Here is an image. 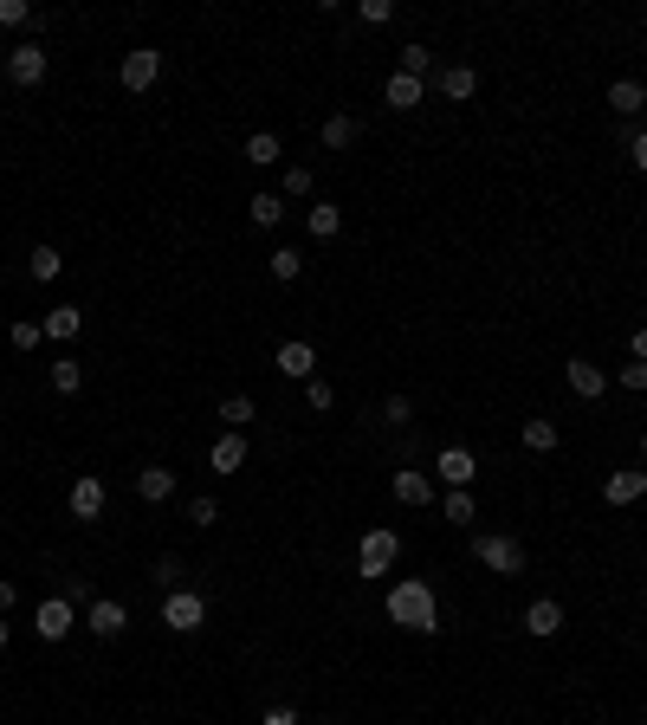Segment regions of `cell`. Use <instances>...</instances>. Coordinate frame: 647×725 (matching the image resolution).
I'll return each mask as SVG.
<instances>
[{"label": "cell", "instance_id": "obj_1", "mask_svg": "<svg viewBox=\"0 0 647 725\" xmlns=\"http://www.w3.org/2000/svg\"><path fill=\"white\" fill-rule=\"evenodd\" d=\"M382 609H389V622L408 628V635H434L440 628V603H434L428 577H395L389 596H382Z\"/></svg>", "mask_w": 647, "mask_h": 725}, {"label": "cell", "instance_id": "obj_2", "mask_svg": "<svg viewBox=\"0 0 647 725\" xmlns=\"http://www.w3.org/2000/svg\"><path fill=\"white\" fill-rule=\"evenodd\" d=\"M395 557H402V538H395L389 525L363 531V544H356V577H363V583L389 577V570H395Z\"/></svg>", "mask_w": 647, "mask_h": 725}, {"label": "cell", "instance_id": "obj_3", "mask_svg": "<svg viewBox=\"0 0 647 725\" xmlns=\"http://www.w3.org/2000/svg\"><path fill=\"white\" fill-rule=\"evenodd\" d=\"M473 564H486L492 577H518L525 570V544L505 531H473Z\"/></svg>", "mask_w": 647, "mask_h": 725}, {"label": "cell", "instance_id": "obj_4", "mask_svg": "<svg viewBox=\"0 0 647 725\" xmlns=\"http://www.w3.org/2000/svg\"><path fill=\"white\" fill-rule=\"evenodd\" d=\"M162 622H169V635H195V628L208 622V596L201 590H169L162 596Z\"/></svg>", "mask_w": 647, "mask_h": 725}, {"label": "cell", "instance_id": "obj_5", "mask_svg": "<svg viewBox=\"0 0 647 725\" xmlns=\"http://www.w3.org/2000/svg\"><path fill=\"white\" fill-rule=\"evenodd\" d=\"M434 473L447 480V492H473V480H479V454L453 441V447H440V454H434Z\"/></svg>", "mask_w": 647, "mask_h": 725}, {"label": "cell", "instance_id": "obj_6", "mask_svg": "<svg viewBox=\"0 0 647 725\" xmlns=\"http://www.w3.org/2000/svg\"><path fill=\"white\" fill-rule=\"evenodd\" d=\"M162 78V52L156 46H130L123 52V65H117V85L123 91H149Z\"/></svg>", "mask_w": 647, "mask_h": 725}, {"label": "cell", "instance_id": "obj_7", "mask_svg": "<svg viewBox=\"0 0 647 725\" xmlns=\"http://www.w3.org/2000/svg\"><path fill=\"white\" fill-rule=\"evenodd\" d=\"M104 505H110L104 480H98V473H78V480H72V492H65V512H72L78 525H91V518H104Z\"/></svg>", "mask_w": 647, "mask_h": 725}, {"label": "cell", "instance_id": "obj_8", "mask_svg": "<svg viewBox=\"0 0 647 725\" xmlns=\"http://www.w3.org/2000/svg\"><path fill=\"white\" fill-rule=\"evenodd\" d=\"M78 622H85V615H78L72 603H65V596H46V603L33 609V635H39V641H65Z\"/></svg>", "mask_w": 647, "mask_h": 725}, {"label": "cell", "instance_id": "obj_9", "mask_svg": "<svg viewBox=\"0 0 647 725\" xmlns=\"http://www.w3.org/2000/svg\"><path fill=\"white\" fill-rule=\"evenodd\" d=\"M46 46H33V39H26V46H13L7 52V85H20V91H33V85H46Z\"/></svg>", "mask_w": 647, "mask_h": 725}, {"label": "cell", "instance_id": "obj_10", "mask_svg": "<svg viewBox=\"0 0 647 725\" xmlns=\"http://www.w3.org/2000/svg\"><path fill=\"white\" fill-rule=\"evenodd\" d=\"M563 382H570V395H583V402L609 395V369L589 363V357H570V363H563Z\"/></svg>", "mask_w": 647, "mask_h": 725}, {"label": "cell", "instance_id": "obj_11", "mask_svg": "<svg viewBox=\"0 0 647 725\" xmlns=\"http://www.w3.org/2000/svg\"><path fill=\"white\" fill-rule=\"evenodd\" d=\"M85 628H91V635H98V641H117L123 628H130V609H123L117 596H98V603L85 609Z\"/></svg>", "mask_w": 647, "mask_h": 725}, {"label": "cell", "instance_id": "obj_12", "mask_svg": "<svg viewBox=\"0 0 647 725\" xmlns=\"http://www.w3.org/2000/svg\"><path fill=\"white\" fill-rule=\"evenodd\" d=\"M602 499L609 505H641L647 499V467H615L609 480H602Z\"/></svg>", "mask_w": 647, "mask_h": 725}, {"label": "cell", "instance_id": "obj_13", "mask_svg": "<svg viewBox=\"0 0 647 725\" xmlns=\"http://www.w3.org/2000/svg\"><path fill=\"white\" fill-rule=\"evenodd\" d=\"M272 363H279V376H292V382H311V376H318V350H311L305 337L279 344V350H272Z\"/></svg>", "mask_w": 647, "mask_h": 725}, {"label": "cell", "instance_id": "obj_14", "mask_svg": "<svg viewBox=\"0 0 647 725\" xmlns=\"http://www.w3.org/2000/svg\"><path fill=\"white\" fill-rule=\"evenodd\" d=\"M208 467L227 480V473H240L246 467V434H233V428H220L214 434V447H208Z\"/></svg>", "mask_w": 647, "mask_h": 725}, {"label": "cell", "instance_id": "obj_15", "mask_svg": "<svg viewBox=\"0 0 647 725\" xmlns=\"http://www.w3.org/2000/svg\"><path fill=\"white\" fill-rule=\"evenodd\" d=\"M136 499L143 505H169L175 499V467H136Z\"/></svg>", "mask_w": 647, "mask_h": 725}, {"label": "cell", "instance_id": "obj_16", "mask_svg": "<svg viewBox=\"0 0 647 725\" xmlns=\"http://www.w3.org/2000/svg\"><path fill=\"white\" fill-rule=\"evenodd\" d=\"M434 85H440V98H447V104H466L479 91V72H473V65H440Z\"/></svg>", "mask_w": 647, "mask_h": 725}, {"label": "cell", "instance_id": "obj_17", "mask_svg": "<svg viewBox=\"0 0 647 725\" xmlns=\"http://www.w3.org/2000/svg\"><path fill=\"white\" fill-rule=\"evenodd\" d=\"M518 622H525V635L531 641H550L563 628V603H550V596H538V603H531L525 615H518Z\"/></svg>", "mask_w": 647, "mask_h": 725}, {"label": "cell", "instance_id": "obj_18", "mask_svg": "<svg viewBox=\"0 0 647 725\" xmlns=\"http://www.w3.org/2000/svg\"><path fill=\"white\" fill-rule=\"evenodd\" d=\"M39 331H46L52 344H72V337L85 331V311H78V305H52L46 318H39Z\"/></svg>", "mask_w": 647, "mask_h": 725}, {"label": "cell", "instance_id": "obj_19", "mask_svg": "<svg viewBox=\"0 0 647 725\" xmlns=\"http://www.w3.org/2000/svg\"><path fill=\"white\" fill-rule=\"evenodd\" d=\"M382 104H389V111H415V104H428V85L408 78V72H395L389 85H382Z\"/></svg>", "mask_w": 647, "mask_h": 725}, {"label": "cell", "instance_id": "obj_20", "mask_svg": "<svg viewBox=\"0 0 647 725\" xmlns=\"http://www.w3.org/2000/svg\"><path fill=\"white\" fill-rule=\"evenodd\" d=\"M609 111L615 117H641L647 111V85H641V78H615V85H609Z\"/></svg>", "mask_w": 647, "mask_h": 725}, {"label": "cell", "instance_id": "obj_21", "mask_svg": "<svg viewBox=\"0 0 647 725\" xmlns=\"http://www.w3.org/2000/svg\"><path fill=\"white\" fill-rule=\"evenodd\" d=\"M395 499H402V505H434V480H428V473H421V467H402V473H395Z\"/></svg>", "mask_w": 647, "mask_h": 725}, {"label": "cell", "instance_id": "obj_22", "mask_svg": "<svg viewBox=\"0 0 647 725\" xmlns=\"http://www.w3.org/2000/svg\"><path fill=\"white\" fill-rule=\"evenodd\" d=\"M26 272H33L39 285H52V279H59V272H65V253H59V246H52V240H39L33 253H26Z\"/></svg>", "mask_w": 647, "mask_h": 725}, {"label": "cell", "instance_id": "obj_23", "mask_svg": "<svg viewBox=\"0 0 647 725\" xmlns=\"http://www.w3.org/2000/svg\"><path fill=\"white\" fill-rule=\"evenodd\" d=\"M305 227H311V240H337L343 234V208H337V201H311Z\"/></svg>", "mask_w": 647, "mask_h": 725}, {"label": "cell", "instance_id": "obj_24", "mask_svg": "<svg viewBox=\"0 0 647 725\" xmlns=\"http://www.w3.org/2000/svg\"><path fill=\"white\" fill-rule=\"evenodd\" d=\"M557 441H563V434H557V421H550V415H525V447H531V454H557Z\"/></svg>", "mask_w": 647, "mask_h": 725}, {"label": "cell", "instance_id": "obj_25", "mask_svg": "<svg viewBox=\"0 0 647 725\" xmlns=\"http://www.w3.org/2000/svg\"><path fill=\"white\" fill-rule=\"evenodd\" d=\"M318 143H324V149H350V143H356V117H350V111H330L324 130H318Z\"/></svg>", "mask_w": 647, "mask_h": 725}, {"label": "cell", "instance_id": "obj_26", "mask_svg": "<svg viewBox=\"0 0 647 725\" xmlns=\"http://www.w3.org/2000/svg\"><path fill=\"white\" fill-rule=\"evenodd\" d=\"M279 156H285V143L272 130H253V136H246V162H253V169H272Z\"/></svg>", "mask_w": 647, "mask_h": 725}, {"label": "cell", "instance_id": "obj_27", "mask_svg": "<svg viewBox=\"0 0 647 725\" xmlns=\"http://www.w3.org/2000/svg\"><path fill=\"white\" fill-rule=\"evenodd\" d=\"M440 518H447V525H460V531H473L479 499H473V492H447V499H440Z\"/></svg>", "mask_w": 647, "mask_h": 725}, {"label": "cell", "instance_id": "obj_28", "mask_svg": "<svg viewBox=\"0 0 647 725\" xmlns=\"http://www.w3.org/2000/svg\"><path fill=\"white\" fill-rule=\"evenodd\" d=\"M246 214H253V227H279V221H285V195H272V188H259V195L246 201Z\"/></svg>", "mask_w": 647, "mask_h": 725}, {"label": "cell", "instance_id": "obj_29", "mask_svg": "<svg viewBox=\"0 0 647 725\" xmlns=\"http://www.w3.org/2000/svg\"><path fill=\"white\" fill-rule=\"evenodd\" d=\"M46 382H52V389H59V395H78V389H85V363H72V357H59V363H52V369H46Z\"/></svg>", "mask_w": 647, "mask_h": 725}, {"label": "cell", "instance_id": "obj_30", "mask_svg": "<svg viewBox=\"0 0 647 725\" xmlns=\"http://www.w3.org/2000/svg\"><path fill=\"white\" fill-rule=\"evenodd\" d=\"M253 415H259V408H253V395H227V402H220V428H233V434H240Z\"/></svg>", "mask_w": 647, "mask_h": 725}, {"label": "cell", "instance_id": "obj_31", "mask_svg": "<svg viewBox=\"0 0 647 725\" xmlns=\"http://www.w3.org/2000/svg\"><path fill=\"white\" fill-rule=\"evenodd\" d=\"M395 72H408V78H421V85H428V72H434V52L415 39V46H402V65H395Z\"/></svg>", "mask_w": 647, "mask_h": 725}, {"label": "cell", "instance_id": "obj_32", "mask_svg": "<svg viewBox=\"0 0 647 725\" xmlns=\"http://www.w3.org/2000/svg\"><path fill=\"white\" fill-rule=\"evenodd\" d=\"M298 272H305V253H298V246H279V253H272V279H279V285H292Z\"/></svg>", "mask_w": 647, "mask_h": 725}, {"label": "cell", "instance_id": "obj_33", "mask_svg": "<svg viewBox=\"0 0 647 725\" xmlns=\"http://www.w3.org/2000/svg\"><path fill=\"white\" fill-rule=\"evenodd\" d=\"M356 20H363V26H389L395 20V0H356Z\"/></svg>", "mask_w": 647, "mask_h": 725}, {"label": "cell", "instance_id": "obj_34", "mask_svg": "<svg viewBox=\"0 0 647 725\" xmlns=\"http://www.w3.org/2000/svg\"><path fill=\"white\" fill-rule=\"evenodd\" d=\"M305 402L318 408V415H330V408H337V389H330L324 376H311V382H305Z\"/></svg>", "mask_w": 647, "mask_h": 725}, {"label": "cell", "instance_id": "obj_35", "mask_svg": "<svg viewBox=\"0 0 647 725\" xmlns=\"http://www.w3.org/2000/svg\"><path fill=\"white\" fill-rule=\"evenodd\" d=\"M615 382H622L628 395H647V363H635V357H628L622 369H615Z\"/></svg>", "mask_w": 647, "mask_h": 725}, {"label": "cell", "instance_id": "obj_36", "mask_svg": "<svg viewBox=\"0 0 647 725\" xmlns=\"http://www.w3.org/2000/svg\"><path fill=\"white\" fill-rule=\"evenodd\" d=\"M382 421H389V428H408V421H415V402H408V395H389V402H382Z\"/></svg>", "mask_w": 647, "mask_h": 725}, {"label": "cell", "instance_id": "obj_37", "mask_svg": "<svg viewBox=\"0 0 647 725\" xmlns=\"http://www.w3.org/2000/svg\"><path fill=\"white\" fill-rule=\"evenodd\" d=\"M65 603H72V609H91V603H98L91 577H65Z\"/></svg>", "mask_w": 647, "mask_h": 725}, {"label": "cell", "instance_id": "obj_38", "mask_svg": "<svg viewBox=\"0 0 647 725\" xmlns=\"http://www.w3.org/2000/svg\"><path fill=\"white\" fill-rule=\"evenodd\" d=\"M149 577L162 583V596H169V590H182V557H162V564L149 570Z\"/></svg>", "mask_w": 647, "mask_h": 725}, {"label": "cell", "instance_id": "obj_39", "mask_svg": "<svg viewBox=\"0 0 647 725\" xmlns=\"http://www.w3.org/2000/svg\"><path fill=\"white\" fill-rule=\"evenodd\" d=\"M7 26H33V7H26V0H0V33H7Z\"/></svg>", "mask_w": 647, "mask_h": 725}, {"label": "cell", "instance_id": "obj_40", "mask_svg": "<svg viewBox=\"0 0 647 725\" xmlns=\"http://www.w3.org/2000/svg\"><path fill=\"white\" fill-rule=\"evenodd\" d=\"M39 344H46V331H39L33 318H20V324H13V350H39Z\"/></svg>", "mask_w": 647, "mask_h": 725}, {"label": "cell", "instance_id": "obj_41", "mask_svg": "<svg viewBox=\"0 0 647 725\" xmlns=\"http://www.w3.org/2000/svg\"><path fill=\"white\" fill-rule=\"evenodd\" d=\"M311 188H318V182H311V169H298V162H292V169H285V195H292V201H305Z\"/></svg>", "mask_w": 647, "mask_h": 725}, {"label": "cell", "instance_id": "obj_42", "mask_svg": "<svg viewBox=\"0 0 647 725\" xmlns=\"http://www.w3.org/2000/svg\"><path fill=\"white\" fill-rule=\"evenodd\" d=\"M188 525H201V531L220 525V505H214V499H188Z\"/></svg>", "mask_w": 647, "mask_h": 725}, {"label": "cell", "instance_id": "obj_43", "mask_svg": "<svg viewBox=\"0 0 647 725\" xmlns=\"http://www.w3.org/2000/svg\"><path fill=\"white\" fill-rule=\"evenodd\" d=\"M628 162H635V169L647 175V130L635 123V130H628Z\"/></svg>", "mask_w": 647, "mask_h": 725}, {"label": "cell", "instance_id": "obj_44", "mask_svg": "<svg viewBox=\"0 0 647 725\" xmlns=\"http://www.w3.org/2000/svg\"><path fill=\"white\" fill-rule=\"evenodd\" d=\"M259 725H305V719H298V706H266V719H259Z\"/></svg>", "mask_w": 647, "mask_h": 725}, {"label": "cell", "instance_id": "obj_45", "mask_svg": "<svg viewBox=\"0 0 647 725\" xmlns=\"http://www.w3.org/2000/svg\"><path fill=\"white\" fill-rule=\"evenodd\" d=\"M7 609H20V583L0 577V615H7Z\"/></svg>", "mask_w": 647, "mask_h": 725}, {"label": "cell", "instance_id": "obj_46", "mask_svg": "<svg viewBox=\"0 0 647 725\" xmlns=\"http://www.w3.org/2000/svg\"><path fill=\"white\" fill-rule=\"evenodd\" d=\"M635 363H647V324L635 331Z\"/></svg>", "mask_w": 647, "mask_h": 725}, {"label": "cell", "instance_id": "obj_47", "mask_svg": "<svg viewBox=\"0 0 647 725\" xmlns=\"http://www.w3.org/2000/svg\"><path fill=\"white\" fill-rule=\"evenodd\" d=\"M7 641H13V622H7V615H0V648H7Z\"/></svg>", "mask_w": 647, "mask_h": 725}, {"label": "cell", "instance_id": "obj_48", "mask_svg": "<svg viewBox=\"0 0 647 725\" xmlns=\"http://www.w3.org/2000/svg\"><path fill=\"white\" fill-rule=\"evenodd\" d=\"M641 460H647V434H641Z\"/></svg>", "mask_w": 647, "mask_h": 725}, {"label": "cell", "instance_id": "obj_49", "mask_svg": "<svg viewBox=\"0 0 647 725\" xmlns=\"http://www.w3.org/2000/svg\"><path fill=\"white\" fill-rule=\"evenodd\" d=\"M641 596H647V583H641Z\"/></svg>", "mask_w": 647, "mask_h": 725}]
</instances>
